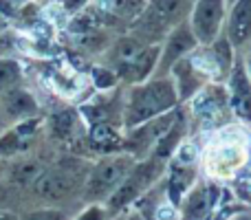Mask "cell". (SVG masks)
<instances>
[{"label": "cell", "instance_id": "cell-1", "mask_svg": "<svg viewBox=\"0 0 251 220\" xmlns=\"http://www.w3.org/2000/svg\"><path fill=\"white\" fill-rule=\"evenodd\" d=\"M178 106L176 88L170 75L150 77L141 84H132L122 101V128L130 130L148 119L161 117Z\"/></svg>", "mask_w": 251, "mask_h": 220}, {"label": "cell", "instance_id": "cell-2", "mask_svg": "<svg viewBox=\"0 0 251 220\" xmlns=\"http://www.w3.org/2000/svg\"><path fill=\"white\" fill-rule=\"evenodd\" d=\"M192 0H148L143 11L128 24V33L143 44H159L168 31L187 20Z\"/></svg>", "mask_w": 251, "mask_h": 220}, {"label": "cell", "instance_id": "cell-3", "mask_svg": "<svg viewBox=\"0 0 251 220\" xmlns=\"http://www.w3.org/2000/svg\"><path fill=\"white\" fill-rule=\"evenodd\" d=\"M165 165L168 161L156 159V156H146V159L134 161V165L130 168L128 176L122 181V185L110 194V198L104 203L108 216H117L124 209H128L139 196H143L152 185L161 181V176L165 174Z\"/></svg>", "mask_w": 251, "mask_h": 220}, {"label": "cell", "instance_id": "cell-4", "mask_svg": "<svg viewBox=\"0 0 251 220\" xmlns=\"http://www.w3.org/2000/svg\"><path fill=\"white\" fill-rule=\"evenodd\" d=\"M247 165V137L238 139L236 125L218 130L216 141L205 154V174L212 178H234Z\"/></svg>", "mask_w": 251, "mask_h": 220}, {"label": "cell", "instance_id": "cell-5", "mask_svg": "<svg viewBox=\"0 0 251 220\" xmlns=\"http://www.w3.org/2000/svg\"><path fill=\"white\" fill-rule=\"evenodd\" d=\"M134 165V159L126 152L117 154H106L95 165H91L86 174V181L82 187V196L86 203H100L104 205L110 198L115 190L122 185V181L128 176L130 168Z\"/></svg>", "mask_w": 251, "mask_h": 220}, {"label": "cell", "instance_id": "cell-6", "mask_svg": "<svg viewBox=\"0 0 251 220\" xmlns=\"http://www.w3.org/2000/svg\"><path fill=\"white\" fill-rule=\"evenodd\" d=\"M190 117L187 121L196 123L199 130H221L234 121L229 110V97L223 82H209L192 97L190 101Z\"/></svg>", "mask_w": 251, "mask_h": 220}, {"label": "cell", "instance_id": "cell-7", "mask_svg": "<svg viewBox=\"0 0 251 220\" xmlns=\"http://www.w3.org/2000/svg\"><path fill=\"white\" fill-rule=\"evenodd\" d=\"M91 165H82L77 161H64V163L44 168L42 174L31 183V190L42 200H62L77 194V190L84 187L86 174Z\"/></svg>", "mask_w": 251, "mask_h": 220}, {"label": "cell", "instance_id": "cell-8", "mask_svg": "<svg viewBox=\"0 0 251 220\" xmlns=\"http://www.w3.org/2000/svg\"><path fill=\"white\" fill-rule=\"evenodd\" d=\"M227 0H194L187 13V24L201 47L212 44L223 33Z\"/></svg>", "mask_w": 251, "mask_h": 220}, {"label": "cell", "instance_id": "cell-9", "mask_svg": "<svg viewBox=\"0 0 251 220\" xmlns=\"http://www.w3.org/2000/svg\"><path fill=\"white\" fill-rule=\"evenodd\" d=\"M176 108L165 112V115H161V117H154V119L143 121V123L134 125V128H130V130H124L122 152L130 154L134 161L150 156L152 147L156 146V141L163 137L165 130L170 128V123H172L174 117H176Z\"/></svg>", "mask_w": 251, "mask_h": 220}, {"label": "cell", "instance_id": "cell-10", "mask_svg": "<svg viewBox=\"0 0 251 220\" xmlns=\"http://www.w3.org/2000/svg\"><path fill=\"white\" fill-rule=\"evenodd\" d=\"M159 47H161L159 62H156V69H154L152 77H165V75H170V69H172L178 60L190 55V53L199 47V42H196L187 20H183V22H178L172 31L165 33V38L159 42Z\"/></svg>", "mask_w": 251, "mask_h": 220}, {"label": "cell", "instance_id": "cell-11", "mask_svg": "<svg viewBox=\"0 0 251 220\" xmlns=\"http://www.w3.org/2000/svg\"><path fill=\"white\" fill-rule=\"evenodd\" d=\"M227 88V97H229V110L234 115L236 121H240L243 125L249 123V110H251V99H249V71L245 60L236 53L234 66H231L229 75H227L225 82Z\"/></svg>", "mask_w": 251, "mask_h": 220}, {"label": "cell", "instance_id": "cell-12", "mask_svg": "<svg viewBox=\"0 0 251 220\" xmlns=\"http://www.w3.org/2000/svg\"><path fill=\"white\" fill-rule=\"evenodd\" d=\"M0 112H2V117L7 119L9 125L25 119H33V117H42L40 101L22 84L0 91Z\"/></svg>", "mask_w": 251, "mask_h": 220}, {"label": "cell", "instance_id": "cell-13", "mask_svg": "<svg viewBox=\"0 0 251 220\" xmlns=\"http://www.w3.org/2000/svg\"><path fill=\"white\" fill-rule=\"evenodd\" d=\"M159 51H161L159 44H146L143 49H139L130 60H126L124 64L113 69L117 79L122 84H128V86L150 79L154 75L156 62H159Z\"/></svg>", "mask_w": 251, "mask_h": 220}, {"label": "cell", "instance_id": "cell-14", "mask_svg": "<svg viewBox=\"0 0 251 220\" xmlns=\"http://www.w3.org/2000/svg\"><path fill=\"white\" fill-rule=\"evenodd\" d=\"M223 33L236 51H243L251 38V0H234L227 7Z\"/></svg>", "mask_w": 251, "mask_h": 220}, {"label": "cell", "instance_id": "cell-15", "mask_svg": "<svg viewBox=\"0 0 251 220\" xmlns=\"http://www.w3.org/2000/svg\"><path fill=\"white\" fill-rule=\"evenodd\" d=\"M170 77H172L174 88H176L178 106L187 104V101H190L192 97L205 86V84H209L207 77H205V75L190 62V55L183 57V60H178L176 64L170 69Z\"/></svg>", "mask_w": 251, "mask_h": 220}, {"label": "cell", "instance_id": "cell-16", "mask_svg": "<svg viewBox=\"0 0 251 220\" xmlns=\"http://www.w3.org/2000/svg\"><path fill=\"white\" fill-rule=\"evenodd\" d=\"M216 187L203 185V183H194L183 196L181 205H178V216L181 220H203L209 214V209L216 203Z\"/></svg>", "mask_w": 251, "mask_h": 220}, {"label": "cell", "instance_id": "cell-17", "mask_svg": "<svg viewBox=\"0 0 251 220\" xmlns=\"http://www.w3.org/2000/svg\"><path fill=\"white\" fill-rule=\"evenodd\" d=\"M86 141L93 152L106 156L122 152L124 128L119 123H93L86 128Z\"/></svg>", "mask_w": 251, "mask_h": 220}, {"label": "cell", "instance_id": "cell-18", "mask_svg": "<svg viewBox=\"0 0 251 220\" xmlns=\"http://www.w3.org/2000/svg\"><path fill=\"white\" fill-rule=\"evenodd\" d=\"M168 176L163 181V190H165V198L178 209L183 196L187 194L192 185L196 183V165H178V163H170L165 165Z\"/></svg>", "mask_w": 251, "mask_h": 220}, {"label": "cell", "instance_id": "cell-19", "mask_svg": "<svg viewBox=\"0 0 251 220\" xmlns=\"http://www.w3.org/2000/svg\"><path fill=\"white\" fill-rule=\"evenodd\" d=\"M77 125H79V115L77 110H60L49 119V132H51L53 139L57 141H71L77 132Z\"/></svg>", "mask_w": 251, "mask_h": 220}, {"label": "cell", "instance_id": "cell-20", "mask_svg": "<svg viewBox=\"0 0 251 220\" xmlns=\"http://www.w3.org/2000/svg\"><path fill=\"white\" fill-rule=\"evenodd\" d=\"M42 170H44V163H40L38 159L26 156V159H20L16 163L7 165V176L13 183H18V185H31L42 174Z\"/></svg>", "mask_w": 251, "mask_h": 220}, {"label": "cell", "instance_id": "cell-21", "mask_svg": "<svg viewBox=\"0 0 251 220\" xmlns=\"http://www.w3.org/2000/svg\"><path fill=\"white\" fill-rule=\"evenodd\" d=\"M25 82V66L16 57H0V91Z\"/></svg>", "mask_w": 251, "mask_h": 220}, {"label": "cell", "instance_id": "cell-22", "mask_svg": "<svg viewBox=\"0 0 251 220\" xmlns=\"http://www.w3.org/2000/svg\"><path fill=\"white\" fill-rule=\"evenodd\" d=\"M91 79H93L95 91H101V93H104V91H113V88H117V84H119L115 71L110 69V66H101V64L91 66Z\"/></svg>", "mask_w": 251, "mask_h": 220}, {"label": "cell", "instance_id": "cell-23", "mask_svg": "<svg viewBox=\"0 0 251 220\" xmlns=\"http://www.w3.org/2000/svg\"><path fill=\"white\" fill-rule=\"evenodd\" d=\"M172 159H174V163H178V165H196L201 159V150L194 141H181L178 147L174 150Z\"/></svg>", "mask_w": 251, "mask_h": 220}, {"label": "cell", "instance_id": "cell-24", "mask_svg": "<svg viewBox=\"0 0 251 220\" xmlns=\"http://www.w3.org/2000/svg\"><path fill=\"white\" fill-rule=\"evenodd\" d=\"M20 220H69L64 212L60 209H33V212H25Z\"/></svg>", "mask_w": 251, "mask_h": 220}, {"label": "cell", "instance_id": "cell-25", "mask_svg": "<svg viewBox=\"0 0 251 220\" xmlns=\"http://www.w3.org/2000/svg\"><path fill=\"white\" fill-rule=\"evenodd\" d=\"M152 218L154 220H178V209L170 203L168 198H161L159 205L152 212Z\"/></svg>", "mask_w": 251, "mask_h": 220}, {"label": "cell", "instance_id": "cell-26", "mask_svg": "<svg viewBox=\"0 0 251 220\" xmlns=\"http://www.w3.org/2000/svg\"><path fill=\"white\" fill-rule=\"evenodd\" d=\"M75 220H110L108 212H106L104 205L100 203H88L86 207H84V212L79 214Z\"/></svg>", "mask_w": 251, "mask_h": 220}, {"label": "cell", "instance_id": "cell-27", "mask_svg": "<svg viewBox=\"0 0 251 220\" xmlns=\"http://www.w3.org/2000/svg\"><path fill=\"white\" fill-rule=\"evenodd\" d=\"M55 4L71 18V16H75V13L84 11V9L91 4V0H55Z\"/></svg>", "mask_w": 251, "mask_h": 220}, {"label": "cell", "instance_id": "cell-28", "mask_svg": "<svg viewBox=\"0 0 251 220\" xmlns=\"http://www.w3.org/2000/svg\"><path fill=\"white\" fill-rule=\"evenodd\" d=\"M16 11H18L16 7H11L9 2L0 0V33H2V31H7L9 22H11V18L16 16Z\"/></svg>", "mask_w": 251, "mask_h": 220}, {"label": "cell", "instance_id": "cell-29", "mask_svg": "<svg viewBox=\"0 0 251 220\" xmlns=\"http://www.w3.org/2000/svg\"><path fill=\"white\" fill-rule=\"evenodd\" d=\"M0 220H20V216H16L13 212H0Z\"/></svg>", "mask_w": 251, "mask_h": 220}, {"label": "cell", "instance_id": "cell-30", "mask_svg": "<svg viewBox=\"0 0 251 220\" xmlns=\"http://www.w3.org/2000/svg\"><path fill=\"white\" fill-rule=\"evenodd\" d=\"M9 130V123H7V119L2 117V112H0V134H4Z\"/></svg>", "mask_w": 251, "mask_h": 220}, {"label": "cell", "instance_id": "cell-31", "mask_svg": "<svg viewBox=\"0 0 251 220\" xmlns=\"http://www.w3.org/2000/svg\"><path fill=\"white\" fill-rule=\"evenodd\" d=\"M4 2H9L11 7H22V4H26V2H31V0H4Z\"/></svg>", "mask_w": 251, "mask_h": 220}, {"label": "cell", "instance_id": "cell-32", "mask_svg": "<svg viewBox=\"0 0 251 220\" xmlns=\"http://www.w3.org/2000/svg\"><path fill=\"white\" fill-rule=\"evenodd\" d=\"M2 176H7V163L0 159V178H2Z\"/></svg>", "mask_w": 251, "mask_h": 220}, {"label": "cell", "instance_id": "cell-33", "mask_svg": "<svg viewBox=\"0 0 251 220\" xmlns=\"http://www.w3.org/2000/svg\"><path fill=\"white\" fill-rule=\"evenodd\" d=\"M192 2H194V0H192Z\"/></svg>", "mask_w": 251, "mask_h": 220}]
</instances>
